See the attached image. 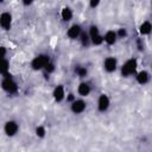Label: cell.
<instances>
[{"label":"cell","mask_w":152,"mask_h":152,"mask_svg":"<svg viewBox=\"0 0 152 152\" xmlns=\"http://www.w3.org/2000/svg\"><path fill=\"white\" fill-rule=\"evenodd\" d=\"M1 88H2L4 91H6L7 94H11V95L17 94L18 90H19L18 83L14 81L13 76H12L10 72L2 76V80H1Z\"/></svg>","instance_id":"obj_1"},{"label":"cell","mask_w":152,"mask_h":152,"mask_svg":"<svg viewBox=\"0 0 152 152\" xmlns=\"http://www.w3.org/2000/svg\"><path fill=\"white\" fill-rule=\"evenodd\" d=\"M137 69H138V59L132 57V58H128L120 66V74L122 77L127 78V77H131L132 75H134L137 72Z\"/></svg>","instance_id":"obj_2"},{"label":"cell","mask_w":152,"mask_h":152,"mask_svg":"<svg viewBox=\"0 0 152 152\" xmlns=\"http://www.w3.org/2000/svg\"><path fill=\"white\" fill-rule=\"evenodd\" d=\"M51 61L50 56L48 53H38L37 56H34L30 63V66L32 70L34 71H40L45 68V65Z\"/></svg>","instance_id":"obj_3"},{"label":"cell","mask_w":152,"mask_h":152,"mask_svg":"<svg viewBox=\"0 0 152 152\" xmlns=\"http://www.w3.org/2000/svg\"><path fill=\"white\" fill-rule=\"evenodd\" d=\"M19 132V122L17 120H7L5 124H4V133L12 138V137H15Z\"/></svg>","instance_id":"obj_4"},{"label":"cell","mask_w":152,"mask_h":152,"mask_svg":"<svg viewBox=\"0 0 152 152\" xmlns=\"http://www.w3.org/2000/svg\"><path fill=\"white\" fill-rule=\"evenodd\" d=\"M86 109H87V102H86L83 99H75V100L70 103V110H71V113L75 114V115L82 114Z\"/></svg>","instance_id":"obj_5"},{"label":"cell","mask_w":152,"mask_h":152,"mask_svg":"<svg viewBox=\"0 0 152 152\" xmlns=\"http://www.w3.org/2000/svg\"><path fill=\"white\" fill-rule=\"evenodd\" d=\"M96 107H97V110L100 113H104L109 109L110 107V99L107 94L102 93L100 94V96L97 97V103H96Z\"/></svg>","instance_id":"obj_6"},{"label":"cell","mask_w":152,"mask_h":152,"mask_svg":"<svg viewBox=\"0 0 152 152\" xmlns=\"http://www.w3.org/2000/svg\"><path fill=\"white\" fill-rule=\"evenodd\" d=\"M103 70L108 74H112L114 71H116L118 69V58L114 56H108L104 58L103 61Z\"/></svg>","instance_id":"obj_7"},{"label":"cell","mask_w":152,"mask_h":152,"mask_svg":"<svg viewBox=\"0 0 152 152\" xmlns=\"http://www.w3.org/2000/svg\"><path fill=\"white\" fill-rule=\"evenodd\" d=\"M12 21H13V17L10 12L5 11L0 14V27L5 31H10L12 27Z\"/></svg>","instance_id":"obj_8"},{"label":"cell","mask_w":152,"mask_h":152,"mask_svg":"<svg viewBox=\"0 0 152 152\" xmlns=\"http://www.w3.org/2000/svg\"><path fill=\"white\" fill-rule=\"evenodd\" d=\"M82 26L80 24H72L68 30H66V36L69 39L71 40H75V39H78L81 32H82Z\"/></svg>","instance_id":"obj_9"},{"label":"cell","mask_w":152,"mask_h":152,"mask_svg":"<svg viewBox=\"0 0 152 152\" xmlns=\"http://www.w3.org/2000/svg\"><path fill=\"white\" fill-rule=\"evenodd\" d=\"M134 75H135V81H137V83L140 84V86L147 84V83L150 82V80H151V75H150V72H148L147 70H140V71L135 72Z\"/></svg>","instance_id":"obj_10"},{"label":"cell","mask_w":152,"mask_h":152,"mask_svg":"<svg viewBox=\"0 0 152 152\" xmlns=\"http://www.w3.org/2000/svg\"><path fill=\"white\" fill-rule=\"evenodd\" d=\"M91 93V86L88 81H82L77 86V94L81 97H87Z\"/></svg>","instance_id":"obj_11"},{"label":"cell","mask_w":152,"mask_h":152,"mask_svg":"<svg viewBox=\"0 0 152 152\" xmlns=\"http://www.w3.org/2000/svg\"><path fill=\"white\" fill-rule=\"evenodd\" d=\"M52 97L56 102H62L65 99V89L63 84H58L52 90Z\"/></svg>","instance_id":"obj_12"},{"label":"cell","mask_w":152,"mask_h":152,"mask_svg":"<svg viewBox=\"0 0 152 152\" xmlns=\"http://www.w3.org/2000/svg\"><path fill=\"white\" fill-rule=\"evenodd\" d=\"M102 36H103V43H106V44L109 45V46L115 45L116 42L119 40L118 37H116V32H115L114 30H108V31H106L104 34H102Z\"/></svg>","instance_id":"obj_13"},{"label":"cell","mask_w":152,"mask_h":152,"mask_svg":"<svg viewBox=\"0 0 152 152\" xmlns=\"http://www.w3.org/2000/svg\"><path fill=\"white\" fill-rule=\"evenodd\" d=\"M61 18H62V20L65 21V23L70 21V20L74 18V11H72V8L69 7V6H64V7L61 10Z\"/></svg>","instance_id":"obj_14"},{"label":"cell","mask_w":152,"mask_h":152,"mask_svg":"<svg viewBox=\"0 0 152 152\" xmlns=\"http://www.w3.org/2000/svg\"><path fill=\"white\" fill-rule=\"evenodd\" d=\"M151 31H152V24H151L150 20H145V21H142L140 24V26H139V33L141 36H148L151 33Z\"/></svg>","instance_id":"obj_15"},{"label":"cell","mask_w":152,"mask_h":152,"mask_svg":"<svg viewBox=\"0 0 152 152\" xmlns=\"http://www.w3.org/2000/svg\"><path fill=\"white\" fill-rule=\"evenodd\" d=\"M78 40H80V43H81V45L83 48H89L91 45L90 44V37H89L88 32L84 31V30H82V32H81V34L78 37Z\"/></svg>","instance_id":"obj_16"},{"label":"cell","mask_w":152,"mask_h":152,"mask_svg":"<svg viewBox=\"0 0 152 152\" xmlns=\"http://www.w3.org/2000/svg\"><path fill=\"white\" fill-rule=\"evenodd\" d=\"M74 72H75V75H77V77H80V78H86V77L88 76V69H87V66H84V65H80V64L75 65Z\"/></svg>","instance_id":"obj_17"},{"label":"cell","mask_w":152,"mask_h":152,"mask_svg":"<svg viewBox=\"0 0 152 152\" xmlns=\"http://www.w3.org/2000/svg\"><path fill=\"white\" fill-rule=\"evenodd\" d=\"M10 72V62L6 57L0 58V75L4 76Z\"/></svg>","instance_id":"obj_18"},{"label":"cell","mask_w":152,"mask_h":152,"mask_svg":"<svg viewBox=\"0 0 152 152\" xmlns=\"http://www.w3.org/2000/svg\"><path fill=\"white\" fill-rule=\"evenodd\" d=\"M55 70H56V64H55L52 61H50V62H49V63L45 65V68L43 69L45 78H48V80H49L50 75H51V74H53V72H55Z\"/></svg>","instance_id":"obj_19"},{"label":"cell","mask_w":152,"mask_h":152,"mask_svg":"<svg viewBox=\"0 0 152 152\" xmlns=\"http://www.w3.org/2000/svg\"><path fill=\"white\" fill-rule=\"evenodd\" d=\"M90 44L91 45H95V46H100L103 44V36L101 33H97L95 36H91L90 37Z\"/></svg>","instance_id":"obj_20"},{"label":"cell","mask_w":152,"mask_h":152,"mask_svg":"<svg viewBox=\"0 0 152 152\" xmlns=\"http://www.w3.org/2000/svg\"><path fill=\"white\" fill-rule=\"evenodd\" d=\"M34 134H36L37 138H39V139H44V138L46 137V128H45V126H43V125L37 126L36 129H34Z\"/></svg>","instance_id":"obj_21"},{"label":"cell","mask_w":152,"mask_h":152,"mask_svg":"<svg viewBox=\"0 0 152 152\" xmlns=\"http://www.w3.org/2000/svg\"><path fill=\"white\" fill-rule=\"evenodd\" d=\"M115 32H116V37H118V39H125V38L128 37V31H127L126 27H119Z\"/></svg>","instance_id":"obj_22"},{"label":"cell","mask_w":152,"mask_h":152,"mask_svg":"<svg viewBox=\"0 0 152 152\" xmlns=\"http://www.w3.org/2000/svg\"><path fill=\"white\" fill-rule=\"evenodd\" d=\"M88 34H89V37H91V36H95V34H97V33H100V28H99V26L97 25H90L89 26V28H88Z\"/></svg>","instance_id":"obj_23"},{"label":"cell","mask_w":152,"mask_h":152,"mask_svg":"<svg viewBox=\"0 0 152 152\" xmlns=\"http://www.w3.org/2000/svg\"><path fill=\"white\" fill-rule=\"evenodd\" d=\"M76 99V95L74 94V93H68V94H65V101L68 102V103H71L74 100Z\"/></svg>","instance_id":"obj_24"},{"label":"cell","mask_w":152,"mask_h":152,"mask_svg":"<svg viewBox=\"0 0 152 152\" xmlns=\"http://www.w3.org/2000/svg\"><path fill=\"white\" fill-rule=\"evenodd\" d=\"M101 4V0H89V7L90 8H96Z\"/></svg>","instance_id":"obj_25"},{"label":"cell","mask_w":152,"mask_h":152,"mask_svg":"<svg viewBox=\"0 0 152 152\" xmlns=\"http://www.w3.org/2000/svg\"><path fill=\"white\" fill-rule=\"evenodd\" d=\"M137 46H138V50L139 51H142L144 50V43H142V39L141 38H138L137 39Z\"/></svg>","instance_id":"obj_26"},{"label":"cell","mask_w":152,"mask_h":152,"mask_svg":"<svg viewBox=\"0 0 152 152\" xmlns=\"http://www.w3.org/2000/svg\"><path fill=\"white\" fill-rule=\"evenodd\" d=\"M6 55H7V49H6V46L0 45V58H1V57H6Z\"/></svg>","instance_id":"obj_27"},{"label":"cell","mask_w":152,"mask_h":152,"mask_svg":"<svg viewBox=\"0 0 152 152\" xmlns=\"http://www.w3.org/2000/svg\"><path fill=\"white\" fill-rule=\"evenodd\" d=\"M33 2H34V0H21V4H23L25 7H28V6H31Z\"/></svg>","instance_id":"obj_28"},{"label":"cell","mask_w":152,"mask_h":152,"mask_svg":"<svg viewBox=\"0 0 152 152\" xmlns=\"http://www.w3.org/2000/svg\"><path fill=\"white\" fill-rule=\"evenodd\" d=\"M2 2H5V0H0V4H2Z\"/></svg>","instance_id":"obj_29"}]
</instances>
